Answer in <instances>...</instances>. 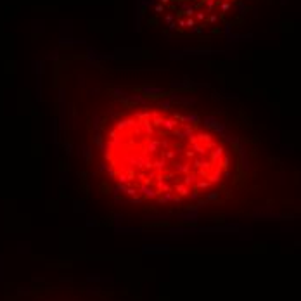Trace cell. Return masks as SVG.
<instances>
[{
  "instance_id": "6da1fadb",
  "label": "cell",
  "mask_w": 301,
  "mask_h": 301,
  "mask_svg": "<svg viewBox=\"0 0 301 301\" xmlns=\"http://www.w3.org/2000/svg\"><path fill=\"white\" fill-rule=\"evenodd\" d=\"M165 11V4H157L156 5V12H163Z\"/></svg>"
}]
</instances>
